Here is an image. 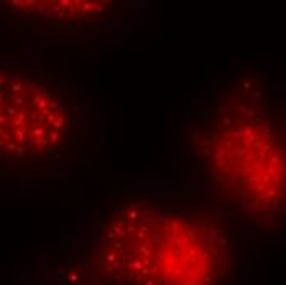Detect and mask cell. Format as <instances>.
I'll list each match as a JSON object with an SVG mask.
<instances>
[{
  "instance_id": "obj_1",
  "label": "cell",
  "mask_w": 286,
  "mask_h": 285,
  "mask_svg": "<svg viewBox=\"0 0 286 285\" xmlns=\"http://www.w3.org/2000/svg\"><path fill=\"white\" fill-rule=\"evenodd\" d=\"M247 234L194 185L112 190L18 285H247Z\"/></svg>"
},
{
  "instance_id": "obj_2",
  "label": "cell",
  "mask_w": 286,
  "mask_h": 285,
  "mask_svg": "<svg viewBox=\"0 0 286 285\" xmlns=\"http://www.w3.org/2000/svg\"><path fill=\"white\" fill-rule=\"evenodd\" d=\"M270 71L245 63L212 81L183 114L194 186L247 236L286 239V147L271 117Z\"/></svg>"
},
{
  "instance_id": "obj_3",
  "label": "cell",
  "mask_w": 286,
  "mask_h": 285,
  "mask_svg": "<svg viewBox=\"0 0 286 285\" xmlns=\"http://www.w3.org/2000/svg\"><path fill=\"white\" fill-rule=\"evenodd\" d=\"M104 145V120L81 79L0 51V181H61L87 170Z\"/></svg>"
},
{
  "instance_id": "obj_4",
  "label": "cell",
  "mask_w": 286,
  "mask_h": 285,
  "mask_svg": "<svg viewBox=\"0 0 286 285\" xmlns=\"http://www.w3.org/2000/svg\"><path fill=\"white\" fill-rule=\"evenodd\" d=\"M142 5L127 0H3L0 27L74 46L110 45L142 23Z\"/></svg>"
},
{
  "instance_id": "obj_5",
  "label": "cell",
  "mask_w": 286,
  "mask_h": 285,
  "mask_svg": "<svg viewBox=\"0 0 286 285\" xmlns=\"http://www.w3.org/2000/svg\"><path fill=\"white\" fill-rule=\"evenodd\" d=\"M268 102L273 122L286 147V84H276L271 81L268 89Z\"/></svg>"
}]
</instances>
